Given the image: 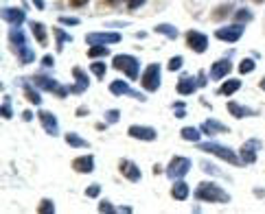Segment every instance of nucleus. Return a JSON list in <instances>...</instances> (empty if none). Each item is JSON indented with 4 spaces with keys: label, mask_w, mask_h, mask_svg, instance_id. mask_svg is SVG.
Masks as SVG:
<instances>
[{
    "label": "nucleus",
    "mask_w": 265,
    "mask_h": 214,
    "mask_svg": "<svg viewBox=\"0 0 265 214\" xmlns=\"http://www.w3.org/2000/svg\"><path fill=\"white\" fill-rule=\"evenodd\" d=\"M9 39H11V46H13V50H16L20 64H22V66L33 64V61H35V50L29 46L24 31L20 27H11V31H9Z\"/></svg>",
    "instance_id": "obj_1"
},
{
    "label": "nucleus",
    "mask_w": 265,
    "mask_h": 214,
    "mask_svg": "<svg viewBox=\"0 0 265 214\" xmlns=\"http://www.w3.org/2000/svg\"><path fill=\"white\" fill-rule=\"evenodd\" d=\"M195 199L206 203H230V195L215 181H202L195 188Z\"/></svg>",
    "instance_id": "obj_2"
},
{
    "label": "nucleus",
    "mask_w": 265,
    "mask_h": 214,
    "mask_svg": "<svg viewBox=\"0 0 265 214\" xmlns=\"http://www.w3.org/2000/svg\"><path fill=\"white\" fill-rule=\"evenodd\" d=\"M197 149L204 151V153H211V155H217L221 160H226L228 164L232 166H239L241 164V157L234 153L230 146H223V144H217V142H204V144H197Z\"/></svg>",
    "instance_id": "obj_3"
},
{
    "label": "nucleus",
    "mask_w": 265,
    "mask_h": 214,
    "mask_svg": "<svg viewBox=\"0 0 265 214\" xmlns=\"http://www.w3.org/2000/svg\"><path fill=\"white\" fill-rule=\"evenodd\" d=\"M112 66H114L116 70H121V72H125L132 81L138 79V72H140V61L136 59L134 55H116L114 61H112Z\"/></svg>",
    "instance_id": "obj_4"
},
{
    "label": "nucleus",
    "mask_w": 265,
    "mask_h": 214,
    "mask_svg": "<svg viewBox=\"0 0 265 214\" xmlns=\"http://www.w3.org/2000/svg\"><path fill=\"white\" fill-rule=\"evenodd\" d=\"M191 160L188 157H180V155H176V157H171V162H169V166H167V177L169 179H182V177L186 175L188 171H191Z\"/></svg>",
    "instance_id": "obj_5"
},
{
    "label": "nucleus",
    "mask_w": 265,
    "mask_h": 214,
    "mask_svg": "<svg viewBox=\"0 0 265 214\" xmlns=\"http://www.w3.org/2000/svg\"><path fill=\"white\" fill-rule=\"evenodd\" d=\"M33 83L38 85L40 90H46V92H53V94H57L59 99H64L66 94H70V88H62V85L57 83L55 79H50V76H44V74H38V76H33Z\"/></svg>",
    "instance_id": "obj_6"
},
{
    "label": "nucleus",
    "mask_w": 265,
    "mask_h": 214,
    "mask_svg": "<svg viewBox=\"0 0 265 214\" xmlns=\"http://www.w3.org/2000/svg\"><path fill=\"white\" fill-rule=\"evenodd\" d=\"M142 88L147 92H156L160 88V64H151L147 66V70L142 72V79H140Z\"/></svg>",
    "instance_id": "obj_7"
},
{
    "label": "nucleus",
    "mask_w": 265,
    "mask_h": 214,
    "mask_svg": "<svg viewBox=\"0 0 265 214\" xmlns=\"http://www.w3.org/2000/svg\"><path fill=\"white\" fill-rule=\"evenodd\" d=\"M261 146H263V142L257 140V138L243 142L241 155H239V157H241V164H254V162H257V153L261 151Z\"/></svg>",
    "instance_id": "obj_8"
},
{
    "label": "nucleus",
    "mask_w": 265,
    "mask_h": 214,
    "mask_svg": "<svg viewBox=\"0 0 265 214\" xmlns=\"http://www.w3.org/2000/svg\"><path fill=\"white\" fill-rule=\"evenodd\" d=\"M121 42V33H88L86 35V44L88 46H108V44H119Z\"/></svg>",
    "instance_id": "obj_9"
},
{
    "label": "nucleus",
    "mask_w": 265,
    "mask_h": 214,
    "mask_svg": "<svg viewBox=\"0 0 265 214\" xmlns=\"http://www.w3.org/2000/svg\"><path fill=\"white\" fill-rule=\"evenodd\" d=\"M243 29L239 22H234V24H230V27H221V29H217L215 31V37L217 39H221V42H239L241 39V35H243Z\"/></svg>",
    "instance_id": "obj_10"
},
{
    "label": "nucleus",
    "mask_w": 265,
    "mask_h": 214,
    "mask_svg": "<svg viewBox=\"0 0 265 214\" xmlns=\"http://www.w3.org/2000/svg\"><path fill=\"white\" fill-rule=\"evenodd\" d=\"M186 44L193 53H206L208 48V37L200 31H188L186 33Z\"/></svg>",
    "instance_id": "obj_11"
},
{
    "label": "nucleus",
    "mask_w": 265,
    "mask_h": 214,
    "mask_svg": "<svg viewBox=\"0 0 265 214\" xmlns=\"http://www.w3.org/2000/svg\"><path fill=\"white\" fill-rule=\"evenodd\" d=\"M130 138H136V140H145V142H154L158 138V131L154 127H147V125H132L127 129Z\"/></svg>",
    "instance_id": "obj_12"
},
{
    "label": "nucleus",
    "mask_w": 265,
    "mask_h": 214,
    "mask_svg": "<svg viewBox=\"0 0 265 214\" xmlns=\"http://www.w3.org/2000/svg\"><path fill=\"white\" fill-rule=\"evenodd\" d=\"M110 92L114 96H134V99H138V101H147L145 99V94H140V92H134L130 88V83H127V81H121V79H116V81H112L110 83Z\"/></svg>",
    "instance_id": "obj_13"
},
{
    "label": "nucleus",
    "mask_w": 265,
    "mask_h": 214,
    "mask_svg": "<svg viewBox=\"0 0 265 214\" xmlns=\"http://www.w3.org/2000/svg\"><path fill=\"white\" fill-rule=\"evenodd\" d=\"M38 118H40V122H42V127H44V131H46L48 136H59V122H57V118H55L53 111L42 109L38 114Z\"/></svg>",
    "instance_id": "obj_14"
},
{
    "label": "nucleus",
    "mask_w": 265,
    "mask_h": 214,
    "mask_svg": "<svg viewBox=\"0 0 265 214\" xmlns=\"http://www.w3.org/2000/svg\"><path fill=\"white\" fill-rule=\"evenodd\" d=\"M119 171H121V175L127 177V179L134 181V183L142 179V173H140L138 164H134L132 160H121V162H119Z\"/></svg>",
    "instance_id": "obj_15"
},
{
    "label": "nucleus",
    "mask_w": 265,
    "mask_h": 214,
    "mask_svg": "<svg viewBox=\"0 0 265 214\" xmlns=\"http://www.w3.org/2000/svg\"><path fill=\"white\" fill-rule=\"evenodd\" d=\"M2 20L9 22L11 27H20V24L27 20V13L22 9H16V7H4L2 9Z\"/></svg>",
    "instance_id": "obj_16"
},
{
    "label": "nucleus",
    "mask_w": 265,
    "mask_h": 214,
    "mask_svg": "<svg viewBox=\"0 0 265 214\" xmlns=\"http://www.w3.org/2000/svg\"><path fill=\"white\" fill-rule=\"evenodd\" d=\"M73 76H75V81H77V83H75V85H68L73 94H81V92H86V90H88L90 79H88V74H86L84 70L79 68V66H77V68H73Z\"/></svg>",
    "instance_id": "obj_17"
},
{
    "label": "nucleus",
    "mask_w": 265,
    "mask_h": 214,
    "mask_svg": "<svg viewBox=\"0 0 265 214\" xmlns=\"http://www.w3.org/2000/svg\"><path fill=\"white\" fill-rule=\"evenodd\" d=\"M200 129H202V134H206V136H217V134H230V129H228L226 125H221V122H217V120H213V118L204 120L202 125H200Z\"/></svg>",
    "instance_id": "obj_18"
},
{
    "label": "nucleus",
    "mask_w": 265,
    "mask_h": 214,
    "mask_svg": "<svg viewBox=\"0 0 265 214\" xmlns=\"http://www.w3.org/2000/svg\"><path fill=\"white\" fill-rule=\"evenodd\" d=\"M230 70H232V64H230V59H219L213 64V68H211V79H223L226 74H230Z\"/></svg>",
    "instance_id": "obj_19"
},
{
    "label": "nucleus",
    "mask_w": 265,
    "mask_h": 214,
    "mask_svg": "<svg viewBox=\"0 0 265 214\" xmlns=\"http://www.w3.org/2000/svg\"><path fill=\"white\" fill-rule=\"evenodd\" d=\"M70 166H73L77 173H86V175H88V173H92V171H94V157H92V155L75 157L73 164H70Z\"/></svg>",
    "instance_id": "obj_20"
},
{
    "label": "nucleus",
    "mask_w": 265,
    "mask_h": 214,
    "mask_svg": "<svg viewBox=\"0 0 265 214\" xmlns=\"http://www.w3.org/2000/svg\"><path fill=\"white\" fill-rule=\"evenodd\" d=\"M197 88H200V83H197L193 76H182L180 81H177V85H176V90H177V94H182V96H188V94H193Z\"/></svg>",
    "instance_id": "obj_21"
},
{
    "label": "nucleus",
    "mask_w": 265,
    "mask_h": 214,
    "mask_svg": "<svg viewBox=\"0 0 265 214\" xmlns=\"http://www.w3.org/2000/svg\"><path fill=\"white\" fill-rule=\"evenodd\" d=\"M228 111H230V116H234V118H250V116H257V111H254L252 107L239 105L237 101H230V103H228Z\"/></svg>",
    "instance_id": "obj_22"
},
{
    "label": "nucleus",
    "mask_w": 265,
    "mask_h": 214,
    "mask_svg": "<svg viewBox=\"0 0 265 214\" xmlns=\"http://www.w3.org/2000/svg\"><path fill=\"white\" fill-rule=\"evenodd\" d=\"M188 192H191V188H188V183H184V181H176L171 186V197L176 199V201H186Z\"/></svg>",
    "instance_id": "obj_23"
},
{
    "label": "nucleus",
    "mask_w": 265,
    "mask_h": 214,
    "mask_svg": "<svg viewBox=\"0 0 265 214\" xmlns=\"http://www.w3.org/2000/svg\"><path fill=\"white\" fill-rule=\"evenodd\" d=\"M239 88H241V81H239V79H228V81H223V83H221V88H219V94L232 96Z\"/></svg>",
    "instance_id": "obj_24"
},
{
    "label": "nucleus",
    "mask_w": 265,
    "mask_h": 214,
    "mask_svg": "<svg viewBox=\"0 0 265 214\" xmlns=\"http://www.w3.org/2000/svg\"><path fill=\"white\" fill-rule=\"evenodd\" d=\"M66 142H68V146H75V149H88L90 142L84 140V138H79L75 131H68L66 134Z\"/></svg>",
    "instance_id": "obj_25"
},
{
    "label": "nucleus",
    "mask_w": 265,
    "mask_h": 214,
    "mask_svg": "<svg viewBox=\"0 0 265 214\" xmlns=\"http://www.w3.org/2000/svg\"><path fill=\"white\" fill-rule=\"evenodd\" d=\"M180 136H182V140H186V142H200L202 129H197V127H184V129L180 131Z\"/></svg>",
    "instance_id": "obj_26"
},
{
    "label": "nucleus",
    "mask_w": 265,
    "mask_h": 214,
    "mask_svg": "<svg viewBox=\"0 0 265 214\" xmlns=\"http://www.w3.org/2000/svg\"><path fill=\"white\" fill-rule=\"evenodd\" d=\"M156 33L165 35L167 39H176V37H177V29L173 27V24H158V27H156Z\"/></svg>",
    "instance_id": "obj_27"
},
{
    "label": "nucleus",
    "mask_w": 265,
    "mask_h": 214,
    "mask_svg": "<svg viewBox=\"0 0 265 214\" xmlns=\"http://www.w3.org/2000/svg\"><path fill=\"white\" fill-rule=\"evenodd\" d=\"M31 29H33V35L40 44H46V29H44L42 22H31Z\"/></svg>",
    "instance_id": "obj_28"
},
{
    "label": "nucleus",
    "mask_w": 265,
    "mask_h": 214,
    "mask_svg": "<svg viewBox=\"0 0 265 214\" xmlns=\"http://www.w3.org/2000/svg\"><path fill=\"white\" fill-rule=\"evenodd\" d=\"M53 33H55V39H57V42H55L57 50H62V48H64V42H73V37H70L68 33H64V31L59 29V27H55V29H53Z\"/></svg>",
    "instance_id": "obj_29"
},
{
    "label": "nucleus",
    "mask_w": 265,
    "mask_h": 214,
    "mask_svg": "<svg viewBox=\"0 0 265 214\" xmlns=\"http://www.w3.org/2000/svg\"><path fill=\"white\" fill-rule=\"evenodd\" d=\"M110 48L108 46H90L88 48V57L90 59H99V57H108Z\"/></svg>",
    "instance_id": "obj_30"
},
{
    "label": "nucleus",
    "mask_w": 265,
    "mask_h": 214,
    "mask_svg": "<svg viewBox=\"0 0 265 214\" xmlns=\"http://www.w3.org/2000/svg\"><path fill=\"white\" fill-rule=\"evenodd\" d=\"M24 96H27V101H29V103H33V105H40V103H42V96H40V92L33 90L29 83L24 85Z\"/></svg>",
    "instance_id": "obj_31"
},
{
    "label": "nucleus",
    "mask_w": 265,
    "mask_h": 214,
    "mask_svg": "<svg viewBox=\"0 0 265 214\" xmlns=\"http://www.w3.org/2000/svg\"><path fill=\"white\" fill-rule=\"evenodd\" d=\"M38 212L40 214H53L55 212V203L50 201V199H42L40 206H38Z\"/></svg>",
    "instance_id": "obj_32"
},
{
    "label": "nucleus",
    "mask_w": 265,
    "mask_h": 214,
    "mask_svg": "<svg viewBox=\"0 0 265 214\" xmlns=\"http://www.w3.org/2000/svg\"><path fill=\"white\" fill-rule=\"evenodd\" d=\"M90 70L99 76V79H103L105 76V72H108V66L103 64V61H94V64H90Z\"/></svg>",
    "instance_id": "obj_33"
},
{
    "label": "nucleus",
    "mask_w": 265,
    "mask_h": 214,
    "mask_svg": "<svg viewBox=\"0 0 265 214\" xmlns=\"http://www.w3.org/2000/svg\"><path fill=\"white\" fill-rule=\"evenodd\" d=\"M234 20H237L239 24H246V22H250V20H252V11H250V9H239L237 13H234Z\"/></svg>",
    "instance_id": "obj_34"
},
{
    "label": "nucleus",
    "mask_w": 265,
    "mask_h": 214,
    "mask_svg": "<svg viewBox=\"0 0 265 214\" xmlns=\"http://www.w3.org/2000/svg\"><path fill=\"white\" fill-rule=\"evenodd\" d=\"M254 68H257V64H254V59H243L241 64H239V72H241V74H250Z\"/></svg>",
    "instance_id": "obj_35"
},
{
    "label": "nucleus",
    "mask_w": 265,
    "mask_h": 214,
    "mask_svg": "<svg viewBox=\"0 0 265 214\" xmlns=\"http://www.w3.org/2000/svg\"><path fill=\"white\" fill-rule=\"evenodd\" d=\"M182 64H184V59H182L180 55H176V57H171V59H169V64H167V68H169L171 72H177V70L182 68Z\"/></svg>",
    "instance_id": "obj_36"
},
{
    "label": "nucleus",
    "mask_w": 265,
    "mask_h": 214,
    "mask_svg": "<svg viewBox=\"0 0 265 214\" xmlns=\"http://www.w3.org/2000/svg\"><path fill=\"white\" fill-rule=\"evenodd\" d=\"M228 13H230V4H219L215 9V13H213V20H221V18H226Z\"/></svg>",
    "instance_id": "obj_37"
},
{
    "label": "nucleus",
    "mask_w": 265,
    "mask_h": 214,
    "mask_svg": "<svg viewBox=\"0 0 265 214\" xmlns=\"http://www.w3.org/2000/svg\"><path fill=\"white\" fill-rule=\"evenodd\" d=\"M101 195V186L99 183H90L88 188H86V197H90V199H96Z\"/></svg>",
    "instance_id": "obj_38"
},
{
    "label": "nucleus",
    "mask_w": 265,
    "mask_h": 214,
    "mask_svg": "<svg viewBox=\"0 0 265 214\" xmlns=\"http://www.w3.org/2000/svg\"><path fill=\"white\" fill-rule=\"evenodd\" d=\"M99 212H105V214H112V212H119V208H114L110 201H101L99 203Z\"/></svg>",
    "instance_id": "obj_39"
},
{
    "label": "nucleus",
    "mask_w": 265,
    "mask_h": 214,
    "mask_svg": "<svg viewBox=\"0 0 265 214\" xmlns=\"http://www.w3.org/2000/svg\"><path fill=\"white\" fill-rule=\"evenodd\" d=\"M59 24H68V27H77L79 18H70V15H59Z\"/></svg>",
    "instance_id": "obj_40"
},
{
    "label": "nucleus",
    "mask_w": 265,
    "mask_h": 214,
    "mask_svg": "<svg viewBox=\"0 0 265 214\" xmlns=\"http://www.w3.org/2000/svg\"><path fill=\"white\" fill-rule=\"evenodd\" d=\"M119 118H121V111L119 109H110L108 114H105V122H110V125H112V122H116Z\"/></svg>",
    "instance_id": "obj_41"
},
{
    "label": "nucleus",
    "mask_w": 265,
    "mask_h": 214,
    "mask_svg": "<svg viewBox=\"0 0 265 214\" xmlns=\"http://www.w3.org/2000/svg\"><path fill=\"white\" fill-rule=\"evenodd\" d=\"M173 109H176V118H184V103L182 101H177V103H173Z\"/></svg>",
    "instance_id": "obj_42"
},
{
    "label": "nucleus",
    "mask_w": 265,
    "mask_h": 214,
    "mask_svg": "<svg viewBox=\"0 0 265 214\" xmlns=\"http://www.w3.org/2000/svg\"><path fill=\"white\" fill-rule=\"evenodd\" d=\"M2 118H11V105H9V99L4 96V101H2Z\"/></svg>",
    "instance_id": "obj_43"
},
{
    "label": "nucleus",
    "mask_w": 265,
    "mask_h": 214,
    "mask_svg": "<svg viewBox=\"0 0 265 214\" xmlns=\"http://www.w3.org/2000/svg\"><path fill=\"white\" fill-rule=\"evenodd\" d=\"M125 4H127V9H130V11H136L138 7L145 4V0H125Z\"/></svg>",
    "instance_id": "obj_44"
},
{
    "label": "nucleus",
    "mask_w": 265,
    "mask_h": 214,
    "mask_svg": "<svg viewBox=\"0 0 265 214\" xmlns=\"http://www.w3.org/2000/svg\"><path fill=\"white\" fill-rule=\"evenodd\" d=\"M42 66H44V68H53V66H55V57H53V55H46V57L42 59Z\"/></svg>",
    "instance_id": "obj_45"
},
{
    "label": "nucleus",
    "mask_w": 265,
    "mask_h": 214,
    "mask_svg": "<svg viewBox=\"0 0 265 214\" xmlns=\"http://www.w3.org/2000/svg\"><path fill=\"white\" fill-rule=\"evenodd\" d=\"M197 83H200V88H204V85H206V72H204V70H200V72H197Z\"/></svg>",
    "instance_id": "obj_46"
},
{
    "label": "nucleus",
    "mask_w": 265,
    "mask_h": 214,
    "mask_svg": "<svg viewBox=\"0 0 265 214\" xmlns=\"http://www.w3.org/2000/svg\"><path fill=\"white\" fill-rule=\"evenodd\" d=\"M86 2H88V0H70V4H73V7H84Z\"/></svg>",
    "instance_id": "obj_47"
},
{
    "label": "nucleus",
    "mask_w": 265,
    "mask_h": 214,
    "mask_svg": "<svg viewBox=\"0 0 265 214\" xmlns=\"http://www.w3.org/2000/svg\"><path fill=\"white\" fill-rule=\"evenodd\" d=\"M33 4H35V9H40V11L44 9V0H33Z\"/></svg>",
    "instance_id": "obj_48"
},
{
    "label": "nucleus",
    "mask_w": 265,
    "mask_h": 214,
    "mask_svg": "<svg viewBox=\"0 0 265 214\" xmlns=\"http://www.w3.org/2000/svg\"><path fill=\"white\" fill-rule=\"evenodd\" d=\"M22 118H24V120H31V118H33V114L27 109V111H24V114H22Z\"/></svg>",
    "instance_id": "obj_49"
},
{
    "label": "nucleus",
    "mask_w": 265,
    "mask_h": 214,
    "mask_svg": "<svg viewBox=\"0 0 265 214\" xmlns=\"http://www.w3.org/2000/svg\"><path fill=\"white\" fill-rule=\"evenodd\" d=\"M77 114H79V116H84V114H88V109H86V107H79Z\"/></svg>",
    "instance_id": "obj_50"
},
{
    "label": "nucleus",
    "mask_w": 265,
    "mask_h": 214,
    "mask_svg": "<svg viewBox=\"0 0 265 214\" xmlns=\"http://www.w3.org/2000/svg\"><path fill=\"white\" fill-rule=\"evenodd\" d=\"M259 88H261V90L265 92V76H263V79H261V81H259Z\"/></svg>",
    "instance_id": "obj_51"
},
{
    "label": "nucleus",
    "mask_w": 265,
    "mask_h": 214,
    "mask_svg": "<svg viewBox=\"0 0 265 214\" xmlns=\"http://www.w3.org/2000/svg\"><path fill=\"white\" fill-rule=\"evenodd\" d=\"M103 2H108V4H114V2H116V0H103Z\"/></svg>",
    "instance_id": "obj_52"
},
{
    "label": "nucleus",
    "mask_w": 265,
    "mask_h": 214,
    "mask_svg": "<svg viewBox=\"0 0 265 214\" xmlns=\"http://www.w3.org/2000/svg\"><path fill=\"white\" fill-rule=\"evenodd\" d=\"M252 2H259V4H261V2H263V0H252Z\"/></svg>",
    "instance_id": "obj_53"
}]
</instances>
